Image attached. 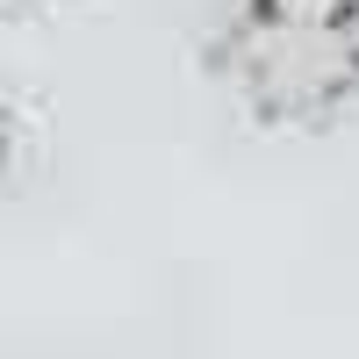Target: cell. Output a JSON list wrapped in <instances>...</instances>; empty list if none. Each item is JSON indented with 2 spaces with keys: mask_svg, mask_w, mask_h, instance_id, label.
Masks as SVG:
<instances>
[{
  "mask_svg": "<svg viewBox=\"0 0 359 359\" xmlns=\"http://www.w3.org/2000/svg\"><path fill=\"white\" fill-rule=\"evenodd\" d=\"M223 72L266 123H316L359 86V0H245Z\"/></svg>",
  "mask_w": 359,
  "mask_h": 359,
  "instance_id": "1",
  "label": "cell"
}]
</instances>
